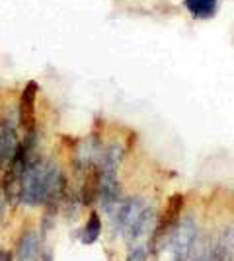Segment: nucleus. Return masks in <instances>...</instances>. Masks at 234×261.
Masks as SVG:
<instances>
[{
    "label": "nucleus",
    "instance_id": "obj_6",
    "mask_svg": "<svg viewBox=\"0 0 234 261\" xmlns=\"http://www.w3.org/2000/svg\"><path fill=\"white\" fill-rule=\"evenodd\" d=\"M186 6L195 18H211L217 10V0H186Z\"/></svg>",
    "mask_w": 234,
    "mask_h": 261
},
{
    "label": "nucleus",
    "instance_id": "obj_8",
    "mask_svg": "<svg viewBox=\"0 0 234 261\" xmlns=\"http://www.w3.org/2000/svg\"><path fill=\"white\" fill-rule=\"evenodd\" d=\"M0 261H12V253L8 250H0Z\"/></svg>",
    "mask_w": 234,
    "mask_h": 261
},
{
    "label": "nucleus",
    "instance_id": "obj_2",
    "mask_svg": "<svg viewBox=\"0 0 234 261\" xmlns=\"http://www.w3.org/2000/svg\"><path fill=\"white\" fill-rule=\"evenodd\" d=\"M197 244H199V224L195 218L186 217L174 226L162 246L170 261H190Z\"/></svg>",
    "mask_w": 234,
    "mask_h": 261
},
{
    "label": "nucleus",
    "instance_id": "obj_10",
    "mask_svg": "<svg viewBox=\"0 0 234 261\" xmlns=\"http://www.w3.org/2000/svg\"><path fill=\"white\" fill-rule=\"evenodd\" d=\"M41 261H53V257H51V253L47 251V253H43V257H41Z\"/></svg>",
    "mask_w": 234,
    "mask_h": 261
},
{
    "label": "nucleus",
    "instance_id": "obj_9",
    "mask_svg": "<svg viewBox=\"0 0 234 261\" xmlns=\"http://www.w3.org/2000/svg\"><path fill=\"white\" fill-rule=\"evenodd\" d=\"M4 201H6V197L0 193V218H2V213H4Z\"/></svg>",
    "mask_w": 234,
    "mask_h": 261
},
{
    "label": "nucleus",
    "instance_id": "obj_7",
    "mask_svg": "<svg viewBox=\"0 0 234 261\" xmlns=\"http://www.w3.org/2000/svg\"><path fill=\"white\" fill-rule=\"evenodd\" d=\"M100 234H101V220L96 213H92L88 222H86V226L82 230V242L84 244H94L96 240L100 238Z\"/></svg>",
    "mask_w": 234,
    "mask_h": 261
},
{
    "label": "nucleus",
    "instance_id": "obj_3",
    "mask_svg": "<svg viewBox=\"0 0 234 261\" xmlns=\"http://www.w3.org/2000/svg\"><path fill=\"white\" fill-rule=\"evenodd\" d=\"M37 82L30 80L20 96V123L28 133H35V98H37Z\"/></svg>",
    "mask_w": 234,
    "mask_h": 261
},
{
    "label": "nucleus",
    "instance_id": "obj_1",
    "mask_svg": "<svg viewBox=\"0 0 234 261\" xmlns=\"http://www.w3.org/2000/svg\"><path fill=\"white\" fill-rule=\"evenodd\" d=\"M65 179L61 170L51 160L32 158L22 175V201L30 207L51 203L61 197Z\"/></svg>",
    "mask_w": 234,
    "mask_h": 261
},
{
    "label": "nucleus",
    "instance_id": "obj_5",
    "mask_svg": "<svg viewBox=\"0 0 234 261\" xmlns=\"http://www.w3.org/2000/svg\"><path fill=\"white\" fill-rule=\"evenodd\" d=\"M18 261H41V240L34 232H25L20 242H18V250H16Z\"/></svg>",
    "mask_w": 234,
    "mask_h": 261
},
{
    "label": "nucleus",
    "instance_id": "obj_4",
    "mask_svg": "<svg viewBox=\"0 0 234 261\" xmlns=\"http://www.w3.org/2000/svg\"><path fill=\"white\" fill-rule=\"evenodd\" d=\"M16 148H18L16 127L10 119H2L0 123V168H2V164L10 162Z\"/></svg>",
    "mask_w": 234,
    "mask_h": 261
}]
</instances>
